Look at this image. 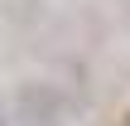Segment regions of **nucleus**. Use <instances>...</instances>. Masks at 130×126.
<instances>
[{
  "instance_id": "1",
  "label": "nucleus",
  "mask_w": 130,
  "mask_h": 126,
  "mask_svg": "<svg viewBox=\"0 0 130 126\" xmlns=\"http://www.w3.org/2000/svg\"><path fill=\"white\" fill-rule=\"evenodd\" d=\"M63 121H68V107H63L58 87H48V83H24L19 87L10 126H63Z\"/></svg>"
},
{
  "instance_id": "2",
  "label": "nucleus",
  "mask_w": 130,
  "mask_h": 126,
  "mask_svg": "<svg viewBox=\"0 0 130 126\" xmlns=\"http://www.w3.org/2000/svg\"><path fill=\"white\" fill-rule=\"evenodd\" d=\"M0 126H10V117H5V112H0Z\"/></svg>"
},
{
  "instance_id": "3",
  "label": "nucleus",
  "mask_w": 130,
  "mask_h": 126,
  "mask_svg": "<svg viewBox=\"0 0 130 126\" xmlns=\"http://www.w3.org/2000/svg\"><path fill=\"white\" fill-rule=\"evenodd\" d=\"M125 126H130V117H125Z\"/></svg>"
}]
</instances>
